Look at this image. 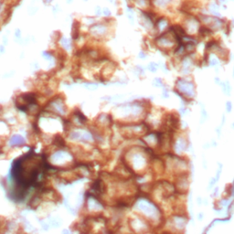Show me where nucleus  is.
I'll return each mask as SVG.
<instances>
[{"label":"nucleus","instance_id":"obj_8","mask_svg":"<svg viewBox=\"0 0 234 234\" xmlns=\"http://www.w3.org/2000/svg\"><path fill=\"white\" fill-rule=\"evenodd\" d=\"M53 1H54V0H42V2L44 3L45 6H49Z\"/></svg>","mask_w":234,"mask_h":234},{"label":"nucleus","instance_id":"obj_1","mask_svg":"<svg viewBox=\"0 0 234 234\" xmlns=\"http://www.w3.org/2000/svg\"><path fill=\"white\" fill-rule=\"evenodd\" d=\"M107 31V27L103 23H97L91 27V32L95 36H103Z\"/></svg>","mask_w":234,"mask_h":234},{"label":"nucleus","instance_id":"obj_9","mask_svg":"<svg viewBox=\"0 0 234 234\" xmlns=\"http://www.w3.org/2000/svg\"><path fill=\"white\" fill-rule=\"evenodd\" d=\"M3 9H4V3H2L1 0H0V15H1V13L3 12Z\"/></svg>","mask_w":234,"mask_h":234},{"label":"nucleus","instance_id":"obj_4","mask_svg":"<svg viewBox=\"0 0 234 234\" xmlns=\"http://www.w3.org/2000/svg\"><path fill=\"white\" fill-rule=\"evenodd\" d=\"M61 45L64 49H69L71 47V42H70V40L65 38H61Z\"/></svg>","mask_w":234,"mask_h":234},{"label":"nucleus","instance_id":"obj_10","mask_svg":"<svg viewBox=\"0 0 234 234\" xmlns=\"http://www.w3.org/2000/svg\"><path fill=\"white\" fill-rule=\"evenodd\" d=\"M66 3H67V4H72V3H73V0H66Z\"/></svg>","mask_w":234,"mask_h":234},{"label":"nucleus","instance_id":"obj_2","mask_svg":"<svg viewBox=\"0 0 234 234\" xmlns=\"http://www.w3.org/2000/svg\"><path fill=\"white\" fill-rule=\"evenodd\" d=\"M172 0H153V2L156 7H168Z\"/></svg>","mask_w":234,"mask_h":234},{"label":"nucleus","instance_id":"obj_3","mask_svg":"<svg viewBox=\"0 0 234 234\" xmlns=\"http://www.w3.org/2000/svg\"><path fill=\"white\" fill-rule=\"evenodd\" d=\"M134 3L140 7H146L148 5V0H134Z\"/></svg>","mask_w":234,"mask_h":234},{"label":"nucleus","instance_id":"obj_5","mask_svg":"<svg viewBox=\"0 0 234 234\" xmlns=\"http://www.w3.org/2000/svg\"><path fill=\"white\" fill-rule=\"evenodd\" d=\"M103 14L105 17H110V16L112 15V12H111V10H110L108 7H104V8L103 9Z\"/></svg>","mask_w":234,"mask_h":234},{"label":"nucleus","instance_id":"obj_6","mask_svg":"<svg viewBox=\"0 0 234 234\" xmlns=\"http://www.w3.org/2000/svg\"><path fill=\"white\" fill-rule=\"evenodd\" d=\"M102 14H103V9L101 8L100 6H97V7H95V15L97 16V17H100Z\"/></svg>","mask_w":234,"mask_h":234},{"label":"nucleus","instance_id":"obj_11","mask_svg":"<svg viewBox=\"0 0 234 234\" xmlns=\"http://www.w3.org/2000/svg\"><path fill=\"white\" fill-rule=\"evenodd\" d=\"M84 1H88V0H84Z\"/></svg>","mask_w":234,"mask_h":234},{"label":"nucleus","instance_id":"obj_7","mask_svg":"<svg viewBox=\"0 0 234 234\" xmlns=\"http://www.w3.org/2000/svg\"><path fill=\"white\" fill-rule=\"evenodd\" d=\"M37 11H38V7L33 6V7H30L29 8V12H30V15H34V14H35Z\"/></svg>","mask_w":234,"mask_h":234}]
</instances>
